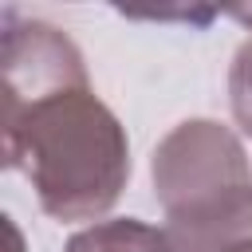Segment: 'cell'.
<instances>
[{
  "label": "cell",
  "mask_w": 252,
  "mask_h": 252,
  "mask_svg": "<svg viewBox=\"0 0 252 252\" xmlns=\"http://www.w3.org/2000/svg\"><path fill=\"white\" fill-rule=\"evenodd\" d=\"M232 16H236V20H244V24H252V8H232Z\"/></svg>",
  "instance_id": "cell-5"
},
{
  "label": "cell",
  "mask_w": 252,
  "mask_h": 252,
  "mask_svg": "<svg viewBox=\"0 0 252 252\" xmlns=\"http://www.w3.org/2000/svg\"><path fill=\"white\" fill-rule=\"evenodd\" d=\"M232 252H252V236H248V240H240V244H236Z\"/></svg>",
  "instance_id": "cell-6"
},
{
  "label": "cell",
  "mask_w": 252,
  "mask_h": 252,
  "mask_svg": "<svg viewBox=\"0 0 252 252\" xmlns=\"http://www.w3.org/2000/svg\"><path fill=\"white\" fill-rule=\"evenodd\" d=\"M4 161L55 220L102 217L130 181V146L87 79L4 98Z\"/></svg>",
  "instance_id": "cell-1"
},
{
  "label": "cell",
  "mask_w": 252,
  "mask_h": 252,
  "mask_svg": "<svg viewBox=\"0 0 252 252\" xmlns=\"http://www.w3.org/2000/svg\"><path fill=\"white\" fill-rule=\"evenodd\" d=\"M228 102H232V118L236 126L252 138V39L240 43L232 71H228Z\"/></svg>",
  "instance_id": "cell-4"
},
{
  "label": "cell",
  "mask_w": 252,
  "mask_h": 252,
  "mask_svg": "<svg viewBox=\"0 0 252 252\" xmlns=\"http://www.w3.org/2000/svg\"><path fill=\"white\" fill-rule=\"evenodd\" d=\"M63 252H173V248L165 240V228H154L134 217H118L75 232Z\"/></svg>",
  "instance_id": "cell-3"
},
{
  "label": "cell",
  "mask_w": 252,
  "mask_h": 252,
  "mask_svg": "<svg viewBox=\"0 0 252 252\" xmlns=\"http://www.w3.org/2000/svg\"><path fill=\"white\" fill-rule=\"evenodd\" d=\"M173 252H232L252 228V169L240 138L213 122L173 126L150 158Z\"/></svg>",
  "instance_id": "cell-2"
}]
</instances>
